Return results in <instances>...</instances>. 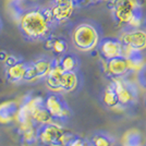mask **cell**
<instances>
[{
  "label": "cell",
  "mask_w": 146,
  "mask_h": 146,
  "mask_svg": "<svg viewBox=\"0 0 146 146\" xmlns=\"http://www.w3.org/2000/svg\"><path fill=\"white\" fill-rule=\"evenodd\" d=\"M50 23L45 19L42 9L24 11L19 18V26L27 39L40 40L49 36Z\"/></svg>",
  "instance_id": "cell-1"
},
{
  "label": "cell",
  "mask_w": 146,
  "mask_h": 146,
  "mask_svg": "<svg viewBox=\"0 0 146 146\" xmlns=\"http://www.w3.org/2000/svg\"><path fill=\"white\" fill-rule=\"evenodd\" d=\"M36 133V143L39 146H67L74 135L55 122L38 125Z\"/></svg>",
  "instance_id": "cell-2"
},
{
  "label": "cell",
  "mask_w": 146,
  "mask_h": 146,
  "mask_svg": "<svg viewBox=\"0 0 146 146\" xmlns=\"http://www.w3.org/2000/svg\"><path fill=\"white\" fill-rule=\"evenodd\" d=\"M72 43L81 51H92L99 43V32L91 23H81L72 32Z\"/></svg>",
  "instance_id": "cell-3"
},
{
  "label": "cell",
  "mask_w": 146,
  "mask_h": 146,
  "mask_svg": "<svg viewBox=\"0 0 146 146\" xmlns=\"http://www.w3.org/2000/svg\"><path fill=\"white\" fill-rule=\"evenodd\" d=\"M44 105L55 123L64 124L72 116V111L60 92H49L44 98Z\"/></svg>",
  "instance_id": "cell-4"
},
{
  "label": "cell",
  "mask_w": 146,
  "mask_h": 146,
  "mask_svg": "<svg viewBox=\"0 0 146 146\" xmlns=\"http://www.w3.org/2000/svg\"><path fill=\"white\" fill-rule=\"evenodd\" d=\"M110 83L116 90L121 108H130L136 105L139 100V92L134 83L124 78L111 79Z\"/></svg>",
  "instance_id": "cell-5"
},
{
  "label": "cell",
  "mask_w": 146,
  "mask_h": 146,
  "mask_svg": "<svg viewBox=\"0 0 146 146\" xmlns=\"http://www.w3.org/2000/svg\"><path fill=\"white\" fill-rule=\"evenodd\" d=\"M108 6L117 22L122 25H128L129 21L140 9L136 0H109Z\"/></svg>",
  "instance_id": "cell-6"
},
{
  "label": "cell",
  "mask_w": 146,
  "mask_h": 146,
  "mask_svg": "<svg viewBox=\"0 0 146 146\" xmlns=\"http://www.w3.org/2000/svg\"><path fill=\"white\" fill-rule=\"evenodd\" d=\"M119 42L122 45H127L134 50L144 51L146 49V31L141 29H129L123 31L120 36Z\"/></svg>",
  "instance_id": "cell-7"
},
{
  "label": "cell",
  "mask_w": 146,
  "mask_h": 146,
  "mask_svg": "<svg viewBox=\"0 0 146 146\" xmlns=\"http://www.w3.org/2000/svg\"><path fill=\"white\" fill-rule=\"evenodd\" d=\"M105 69L110 79L124 78L128 73L132 72L128 59L123 58L122 56L105 61Z\"/></svg>",
  "instance_id": "cell-8"
},
{
  "label": "cell",
  "mask_w": 146,
  "mask_h": 146,
  "mask_svg": "<svg viewBox=\"0 0 146 146\" xmlns=\"http://www.w3.org/2000/svg\"><path fill=\"white\" fill-rule=\"evenodd\" d=\"M54 1L55 5L50 7L54 21L60 23L68 21L74 12L75 3L72 0H54Z\"/></svg>",
  "instance_id": "cell-9"
},
{
  "label": "cell",
  "mask_w": 146,
  "mask_h": 146,
  "mask_svg": "<svg viewBox=\"0 0 146 146\" xmlns=\"http://www.w3.org/2000/svg\"><path fill=\"white\" fill-rule=\"evenodd\" d=\"M97 47L105 61L121 56V43L116 38H103L99 40Z\"/></svg>",
  "instance_id": "cell-10"
},
{
  "label": "cell",
  "mask_w": 146,
  "mask_h": 146,
  "mask_svg": "<svg viewBox=\"0 0 146 146\" xmlns=\"http://www.w3.org/2000/svg\"><path fill=\"white\" fill-rule=\"evenodd\" d=\"M63 70L61 69L58 62V58L51 60V68L49 70L48 74L45 78L46 85L51 92H61V76H62Z\"/></svg>",
  "instance_id": "cell-11"
},
{
  "label": "cell",
  "mask_w": 146,
  "mask_h": 146,
  "mask_svg": "<svg viewBox=\"0 0 146 146\" xmlns=\"http://www.w3.org/2000/svg\"><path fill=\"white\" fill-rule=\"evenodd\" d=\"M20 105L14 100H8L0 104V123L7 124L15 120Z\"/></svg>",
  "instance_id": "cell-12"
},
{
  "label": "cell",
  "mask_w": 146,
  "mask_h": 146,
  "mask_svg": "<svg viewBox=\"0 0 146 146\" xmlns=\"http://www.w3.org/2000/svg\"><path fill=\"white\" fill-rule=\"evenodd\" d=\"M32 121L34 123V125H42V124H46V123H51L54 122L52 118L50 116L49 111L46 109L45 105H44V100L37 105L34 108L33 112H32Z\"/></svg>",
  "instance_id": "cell-13"
},
{
  "label": "cell",
  "mask_w": 146,
  "mask_h": 146,
  "mask_svg": "<svg viewBox=\"0 0 146 146\" xmlns=\"http://www.w3.org/2000/svg\"><path fill=\"white\" fill-rule=\"evenodd\" d=\"M26 66L27 63H25L24 61H19L11 67H8L6 71L7 80L10 83H18L20 81H23V75H24Z\"/></svg>",
  "instance_id": "cell-14"
},
{
  "label": "cell",
  "mask_w": 146,
  "mask_h": 146,
  "mask_svg": "<svg viewBox=\"0 0 146 146\" xmlns=\"http://www.w3.org/2000/svg\"><path fill=\"white\" fill-rule=\"evenodd\" d=\"M102 100H103L104 105L109 109H119V108H121L116 90L113 88L111 83L105 87V90L103 92V96H102Z\"/></svg>",
  "instance_id": "cell-15"
},
{
  "label": "cell",
  "mask_w": 146,
  "mask_h": 146,
  "mask_svg": "<svg viewBox=\"0 0 146 146\" xmlns=\"http://www.w3.org/2000/svg\"><path fill=\"white\" fill-rule=\"evenodd\" d=\"M92 146H117L116 139L108 132L97 131L92 135L91 137Z\"/></svg>",
  "instance_id": "cell-16"
},
{
  "label": "cell",
  "mask_w": 146,
  "mask_h": 146,
  "mask_svg": "<svg viewBox=\"0 0 146 146\" xmlns=\"http://www.w3.org/2000/svg\"><path fill=\"white\" fill-rule=\"evenodd\" d=\"M79 84V78L75 71H69V72H63L61 76V92L70 93L73 92Z\"/></svg>",
  "instance_id": "cell-17"
},
{
  "label": "cell",
  "mask_w": 146,
  "mask_h": 146,
  "mask_svg": "<svg viewBox=\"0 0 146 146\" xmlns=\"http://www.w3.org/2000/svg\"><path fill=\"white\" fill-rule=\"evenodd\" d=\"M58 62L63 72L69 71H76L79 68V60L72 54H63L58 57Z\"/></svg>",
  "instance_id": "cell-18"
},
{
  "label": "cell",
  "mask_w": 146,
  "mask_h": 146,
  "mask_svg": "<svg viewBox=\"0 0 146 146\" xmlns=\"http://www.w3.org/2000/svg\"><path fill=\"white\" fill-rule=\"evenodd\" d=\"M33 67L35 68V70H36L38 80L45 79V78H46V75L48 74L50 68H51V60L44 59V58L38 59V60L33 62Z\"/></svg>",
  "instance_id": "cell-19"
},
{
  "label": "cell",
  "mask_w": 146,
  "mask_h": 146,
  "mask_svg": "<svg viewBox=\"0 0 146 146\" xmlns=\"http://www.w3.org/2000/svg\"><path fill=\"white\" fill-rule=\"evenodd\" d=\"M36 129L37 127H31V128L20 132V140H21V144L22 145L31 146L33 145L34 143H36Z\"/></svg>",
  "instance_id": "cell-20"
},
{
  "label": "cell",
  "mask_w": 146,
  "mask_h": 146,
  "mask_svg": "<svg viewBox=\"0 0 146 146\" xmlns=\"http://www.w3.org/2000/svg\"><path fill=\"white\" fill-rule=\"evenodd\" d=\"M68 50V43L63 39V38H58L55 37L54 38V43H52V47H51V51H54V54L59 56H62L66 54Z\"/></svg>",
  "instance_id": "cell-21"
},
{
  "label": "cell",
  "mask_w": 146,
  "mask_h": 146,
  "mask_svg": "<svg viewBox=\"0 0 146 146\" xmlns=\"http://www.w3.org/2000/svg\"><path fill=\"white\" fill-rule=\"evenodd\" d=\"M35 80H38L36 70H35V68L33 67V63H27L26 69H25L24 75H23V81L33 82V81H35Z\"/></svg>",
  "instance_id": "cell-22"
},
{
  "label": "cell",
  "mask_w": 146,
  "mask_h": 146,
  "mask_svg": "<svg viewBox=\"0 0 146 146\" xmlns=\"http://www.w3.org/2000/svg\"><path fill=\"white\" fill-rule=\"evenodd\" d=\"M67 146H92V144L91 141L88 139H85V137H82L80 135L74 134Z\"/></svg>",
  "instance_id": "cell-23"
},
{
  "label": "cell",
  "mask_w": 146,
  "mask_h": 146,
  "mask_svg": "<svg viewBox=\"0 0 146 146\" xmlns=\"http://www.w3.org/2000/svg\"><path fill=\"white\" fill-rule=\"evenodd\" d=\"M19 59L18 57H15L14 55H8V57H7V59L5 60V64H6V67H11V66H13V64H15L17 62H19Z\"/></svg>",
  "instance_id": "cell-24"
},
{
  "label": "cell",
  "mask_w": 146,
  "mask_h": 146,
  "mask_svg": "<svg viewBox=\"0 0 146 146\" xmlns=\"http://www.w3.org/2000/svg\"><path fill=\"white\" fill-rule=\"evenodd\" d=\"M8 52L6 51H0V61H2V62H5V60L7 59V57H8Z\"/></svg>",
  "instance_id": "cell-25"
},
{
  "label": "cell",
  "mask_w": 146,
  "mask_h": 146,
  "mask_svg": "<svg viewBox=\"0 0 146 146\" xmlns=\"http://www.w3.org/2000/svg\"><path fill=\"white\" fill-rule=\"evenodd\" d=\"M72 1L75 3V5H81V3H82L84 0H72Z\"/></svg>",
  "instance_id": "cell-26"
},
{
  "label": "cell",
  "mask_w": 146,
  "mask_h": 146,
  "mask_svg": "<svg viewBox=\"0 0 146 146\" xmlns=\"http://www.w3.org/2000/svg\"><path fill=\"white\" fill-rule=\"evenodd\" d=\"M90 1H100V0H90Z\"/></svg>",
  "instance_id": "cell-27"
},
{
  "label": "cell",
  "mask_w": 146,
  "mask_h": 146,
  "mask_svg": "<svg viewBox=\"0 0 146 146\" xmlns=\"http://www.w3.org/2000/svg\"><path fill=\"white\" fill-rule=\"evenodd\" d=\"M17 1H24V0H17Z\"/></svg>",
  "instance_id": "cell-28"
},
{
  "label": "cell",
  "mask_w": 146,
  "mask_h": 146,
  "mask_svg": "<svg viewBox=\"0 0 146 146\" xmlns=\"http://www.w3.org/2000/svg\"><path fill=\"white\" fill-rule=\"evenodd\" d=\"M145 107H146V97H145Z\"/></svg>",
  "instance_id": "cell-29"
},
{
  "label": "cell",
  "mask_w": 146,
  "mask_h": 146,
  "mask_svg": "<svg viewBox=\"0 0 146 146\" xmlns=\"http://www.w3.org/2000/svg\"><path fill=\"white\" fill-rule=\"evenodd\" d=\"M145 27H146V23H145Z\"/></svg>",
  "instance_id": "cell-30"
}]
</instances>
